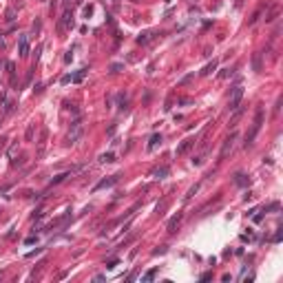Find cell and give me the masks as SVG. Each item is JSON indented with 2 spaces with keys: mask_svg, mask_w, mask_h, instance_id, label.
<instances>
[{
  "mask_svg": "<svg viewBox=\"0 0 283 283\" xmlns=\"http://www.w3.org/2000/svg\"><path fill=\"white\" fill-rule=\"evenodd\" d=\"M261 124H263V109L259 106V109H256V115H254V122H252V128H250V133L246 135V148H250V146H252L254 137L259 135V131H261Z\"/></svg>",
  "mask_w": 283,
  "mask_h": 283,
  "instance_id": "cell-1",
  "label": "cell"
},
{
  "mask_svg": "<svg viewBox=\"0 0 283 283\" xmlns=\"http://www.w3.org/2000/svg\"><path fill=\"white\" fill-rule=\"evenodd\" d=\"M66 29H73V13H71V9L66 7L64 9V13H62V18L58 20V33L62 36Z\"/></svg>",
  "mask_w": 283,
  "mask_h": 283,
  "instance_id": "cell-2",
  "label": "cell"
},
{
  "mask_svg": "<svg viewBox=\"0 0 283 283\" xmlns=\"http://www.w3.org/2000/svg\"><path fill=\"white\" fill-rule=\"evenodd\" d=\"M241 100H243V86H235L232 89V95H230V102H228V109L230 111H237L241 106Z\"/></svg>",
  "mask_w": 283,
  "mask_h": 283,
  "instance_id": "cell-3",
  "label": "cell"
},
{
  "mask_svg": "<svg viewBox=\"0 0 283 283\" xmlns=\"http://www.w3.org/2000/svg\"><path fill=\"white\" fill-rule=\"evenodd\" d=\"M80 137H82V122L75 120V122L71 124V133H69V137H66V144H75Z\"/></svg>",
  "mask_w": 283,
  "mask_h": 283,
  "instance_id": "cell-4",
  "label": "cell"
},
{
  "mask_svg": "<svg viewBox=\"0 0 283 283\" xmlns=\"http://www.w3.org/2000/svg\"><path fill=\"white\" fill-rule=\"evenodd\" d=\"M235 142H237V133H230L228 137H226V142H223V146H221V153H219V157L223 159L230 150H232V146H235Z\"/></svg>",
  "mask_w": 283,
  "mask_h": 283,
  "instance_id": "cell-5",
  "label": "cell"
},
{
  "mask_svg": "<svg viewBox=\"0 0 283 283\" xmlns=\"http://www.w3.org/2000/svg\"><path fill=\"white\" fill-rule=\"evenodd\" d=\"M195 144H197V139H195V137H188V139H184L182 144L177 146V150H175V153H177V155H186V153H188Z\"/></svg>",
  "mask_w": 283,
  "mask_h": 283,
  "instance_id": "cell-6",
  "label": "cell"
},
{
  "mask_svg": "<svg viewBox=\"0 0 283 283\" xmlns=\"http://www.w3.org/2000/svg\"><path fill=\"white\" fill-rule=\"evenodd\" d=\"M18 49H20V58H27L29 56V36H20Z\"/></svg>",
  "mask_w": 283,
  "mask_h": 283,
  "instance_id": "cell-7",
  "label": "cell"
},
{
  "mask_svg": "<svg viewBox=\"0 0 283 283\" xmlns=\"http://www.w3.org/2000/svg\"><path fill=\"white\" fill-rule=\"evenodd\" d=\"M117 179H120V175H113V177H109V179H102V182L93 188V190H102V188H111V186H115L117 184Z\"/></svg>",
  "mask_w": 283,
  "mask_h": 283,
  "instance_id": "cell-8",
  "label": "cell"
},
{
  "mask_svg": "<svg viewBox=\"0 0 283 283\" xmlns=\"http://www.w3.org/2000/svg\"><path fill=\"white\" fill-rule=\"evenodd\" d=\"M182 217H184L182 212H177V215H175V217H173V219L168 221V226H166V230H168V232H170V235L175 232V228L179 226V221H182Z\"/></svg>",
  "mask_w": 283,
  "mask_h": 283,
  "instance_id": "cell-9",
  "label": "cell"
},
{
  "mask_svg": "<svg viewBox=\"0 0 283 283\" xmlns=\"http://www.w3.org/2000/svg\"><path fill=\"white\" fill-rule=\"evenodd\" d=\"M159 144H162V135H159V133H155V135H153V137L148 139V146H146V150H155Z\"/></svg>",
  "mask_w": 283,
  "mask_h": 283,
  "instance_id": "cell-10",
  "label": "cell"
},
{
  "mask_svg": "<svg viewBox=\"0 0 283 283\" xmlns=\"http://www.w3.org/2000/svg\"><path fill=\"white\" fill-rule=\"evenodd\" d=\"M235 184L243 188V186H248V184H250V177H248V175H243V173H237V175H235Z\"/></svg>",
  "mask_w": 283,
  "mask_h": 283,
  "instance_id": "cell-11",
  "label": "cell"
},
{
  "mask_svg": "<svg viewBox=\"0 0 283 283\" xmlns=\"http://www.w3.org/2000/svg\"><path fill=\"white\" fill-rule=\"evenodd\" d=\"M168 173H170V168H168V166H162V168H155V170H153V177H155V179H164Z\"/></svg>",
  "mask_w": 283,
  "mask_h": 283,
  "instance_id": "cell-12",
  "label": "cell"
},
{
  "mask_svg": "<svg viewBox=\"0 0 283 283\" xmlns=\"http://www.w3.org/2000/svg\"><path fill=\"white\" fill-rule=\"evenodd\" d=\"M44 144H46V128H42V133H40V142H38V153H40V155L44 153Z\"/></svg>",
  "mask_w": 283,
  "mask_h": 283,
  "instance_id": "cell-13",
  "label": "cell"
},
{
  "mask_svg": "<svg viewBox=\"0 0 283 283\" xmlns=\"http://www.w3.org/2000/svg\"><path fill=\"white\" fill-rule=\"evenodd\" d=\"M215 71H217V60H212L210 64H206L203 71H201V75H210V73H215Z\"/></svg>",
  "mask_w": 283,
  "mask_h": 283,
  "instance_id": "cell-14",
  "label": "cell"
},
{
  "mask_svg": "<svg viewBox=\"0 0 283 283\" xmlns=\"http://www.w3.org/2000/svg\"><path fill=\"white\" fill-rule=\"evenodd\" d=\"M150 40H153V31H144V33H139V38H137L139 44H146V42H150Z\"/></svg>",
  "mask_w": 283,
  "mask_h": 283,
  "instance_id": "cell-15",
  "label": "cell"
},
{
  "mask_svg": "<svg viewBox=\"0 0 283 283\" xmlns=\"http://www.w3.org/2000/svg\"><path fill=\"white\" fill-rule=\"evenodd\" d=\"M252 69L254 71H261V53H254L252 56Z\"/></svg>",
  "mask_w": 283,
  "mask_h": 283,
  "instance_id": "cell-16",
  "label": "cell"
},
{
  "mask_svg": "<svg viewBox=\"0 0 283 283\" xmlns=\"http://www.w3.org/2000/svg\"><path fill=\"white\" fill-rule=\"evenodd\" d=\"M100 162L102 164H111V162H115V155L113 153H104V155H100Z\"/></svg>",
  "mask_w": 283,
  "mask_h": 283,
  "instance_id": "cell-17",
  "label": "cell"
},
{
  "mask_svg": "<svg viewBox=\"0 0 283 283\" xmlns=\"http://www.w3.org/2000/svg\"><path fill=\"white\" fill-rule=\"evenodd\" d=\"M86 73H89V69H80L78 73H75V75H73V82H82Z\"/></svg>",
  "mask_w": 283,
  "mask_h": 283,
  "instance_id": "cell-18",
  "label": "cell"
},
{
  "mask_svg": "<svg viewBox=\"0 0 283 283\" xmlns=\"http://www.w3.org/2000/svg\"><path fill=\"white\" fill-rule=\"evenodd\" d=\"M155 274H157V270L153 268V270H148V272L142 276V281H144V283H148V281H153V279H155Z\"/></svg>",
  "mask_w": 283,
  "mask_h": 283,
  "instance_id": "cell-19",
  "label": "cell"
},
{
  "mask_svg": "<svg viewBox=\"0 0 283 283\" xmlns=\"http://www.w3.org/2000/svg\"><path fill=\"white\" fill-rule=\"evenodd\" d=\"M33 131H36V124H29V126H27V133H24V135H27V142L33 139Z\"/></svg>",
  "mask_w": 283,
  "mask_h": 283,
  "instance_id": "cell-20",
  "label": "cell"
},
{
  "mask_svg": "<svg viewBox=\"0 0 283 283\" xmlns=\"http://www.w3.org/2000/svg\"><path fill=\"white\" fill-rule=\"evenodd\" d=\"M66 177H69V173H62V175H58V177L53 179V182H51V186H53V184H60V182H64Z\"/></svg>",
  "mask_w": 283,
  "mask_h": 283,
  "instance_id": "cell-21",
  "label": "cell"
},
{
  "mask_svg": "<svg viewBox=\"0 0 283 283\" xmlns=\"http://www.w3.org/2000/svg\"><path fill=\"white\" fill-rule=\"evenodd\" d=\"M13 16H16V11H13V9H7V11H5V20H7V22H11V20H13Z\"/></svg>",
  "mask_w": 283,
  "mask_h": 283,
  "instance_id": "cell-22",
  "label": "cell"
},
{
  "mask_svg": "<svg viewBox=\"0 0 283 283\" xmlns=\"http://www.w3.org/2000/svg\"><path fill=\"white\" fill-rule=\"evenodd\" d=\"M197 190H199V184H197V186H193V188L188 190V195H186V201H188V199H193V195H195Z\"/></svg>",
  "mask_w": 283,
  "mask_h": 283,
  "instance_id": "cell-23",
  "label": "cell"
},
{
  "mask_svg": "<svg viewBox=\"0 0 283 283\" xmlns=\"http://www.w3.org/2000/svg\"><path fill=\"white\" fill-rule=\"evenodd\" d=\"M230 73H232V71H230V69H223V71L219 73V80H226V78H228V75H230Z\"/></svg>",
  "mask_w": 283,
  "mask_h": 283,
  "instance_id": "cell-24",
  "label": "cell"
},
{
  "mask_svg": "<svg viewBox=\"0 0 283 283\" xmlns=\"http://www.w3.org/2000/svg\"><path fill=\"white\" fill-rule=\"evenodd\" d=\"M166 252V246H159L157 250H153V256H157V254H164Z\"/></svg>",
  "mask_w": 283,
  "mask_h": 283,
  "instance_id": "cell-25",
  "label": "cell"
},
{
  "mask_svg": "<svg viewBox=\"0 0 283 283\" xmlns=\"http://www.w3.org/2000/svg\"><path fill=\"white\" fill-rule=\"evenodd\" d=\"M91 13H93V5H86V7H84V18H89Z\"/></svg>",
  "mask_w": 283,
  "mask_h": 283,
  "instance_id": "cell-26",
  "label": "cell"
},
{
  "mask_svg": "<svg viewBox=\"0 0 283 283\" xmlns=\"http://www.w3.org/2000/svg\"><path fill=\"white\" fill-rule=\"evenodd\" d=\"M40 27H42V22L36 20V22H33V33H40Z\"/></svg>",
  "mask_w": 283,
  "mask_h": 283,
  "instance_id": "cell-27",
  "label": "cell"
},
{
  "mask_svg": "<svg viewBox=\"0 0 283 283\" xmlns=\"http://www.w3.org/2000/svg\"><path fill=\"white\" fill-rule=\"evenodd\" d=\"M199 279H201V281H208V279H212V272H203Z\"/></svg>",
  "mask_w": 283,
  "mask_h": 283,
  "instance_id": "cell-28",
  "label": "cell"
},
{
  "mask_svg": "<svg viewBox=\"0 0 283 283\" xmlns=\"http://www.w3.org/2000/svg\"><path fill=\"white\" fill-rule=\"evenodd\" d=\"M274 243H279L281 241V228H276V235H274V239H272Z\"/></svg>",
  "mask_w": 283,
  "mask_h": 283,
  "instance_id": "cell-29",
  "label": "cell"
},
{
  "mask_svg": "<svg viewBox=\"0 0 283 283\" xmlns=\"http://www.w3.org/2000/svg\"><path fill=\"white\" fill-rule=\"evenodd\" d=\"M69 82H73V75H64L62 78V84H69Z\"/></svg>",
  "mask_w": 283,
  "mask_h": 283,
  "instance_id": "cell-30",
  "label": "cell"
},
{
  "mask_svg": "<svg viewBox=\"0 0 283 283\" xmlns=\"http://www.w3.org/2000/svg\"><path fill=\"white\" fill-rule=\"evenodd\" d=\"M115 266H117V259H111V261L106 263V268H109V270H111V268H115Z\"/></svg>",
  "mask_w": 283,
  "mask_h": 283,
  "instance_id": "cell-31",
  "label": "cell"
},
{
  "mask_svg": "<svg viewBox=\"0 0 283 283\" xmlns=\"http://www.w3.org/2000/svg\"><path fill=\"white\" fill-rule=\"evenodd\" d=\"M7 71H9V73L13 75V62H7Z\"/></svg>",
  "mask_w": 283,
  "mask_h": 283,
  "instance_id": "cell-32",
  "label": "cell"
},
{
  "mask_svg": "<svg viewBox=\"0 0 283 283\" xmlns=\"http://www.w3.org/2000/svg\"><path fill=\"white\" fill-rule=\"evenodd\" d=\"M78 2H82V0H78Z\"/></svg>",
  "mask_w": 283,
  "mask_h": 283,
  "instance_id": "cell-33",
  "label": "cell"
}]
</instances>
